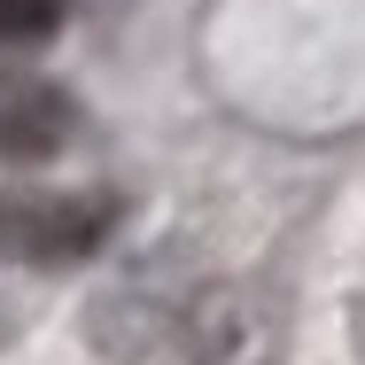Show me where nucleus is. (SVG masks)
Masks as SVG:
<instances>
[{
  "instance_id": "obj_1",
  "label": "nucleus",
  "mask_w": 365,
  "mask_h": 365,
  "mask_svg": "<svg viewBox=\"0 0 365 365\" xmlns=\"http://www.w3.org/2000/svg\"><path fill=\"white\" fill-rule=\"evenodd\" d=\"M117 225V195H0V257L24 264H78L109 241Z\"/></svg>"
},
{
  "instance_id": "obj_2",
  "label": "nucleus",
  "mask_w": 365,
  "mask_h": 365,
  "mask_svg": "<svg viewBox=\"0 0 365 365\" xmlns=\"http://www.w3.org/2000/svg\"><path fill=\"white\" fill-rule=\"evenodd\" d=\"M71 133H78V109H71L63 86L24 78V86L0 93V155L8 163H47V155H63Z\"/></svg>"
},
{
  "instance_id": "obj_3",
  "label": "nucleus",
  "mask_w": 365,
  "mask_h": 365,
  "mask_svg": "<svg viewBox=\"0 0 365 365\" xmlns=\"http://www.w3.org/2000/svg\"><path fill=\"white\" fill-rule=\"evenodd\" d=\"M63 31V0H0V47H39Z\"/></svg>"
}]
</instances>
